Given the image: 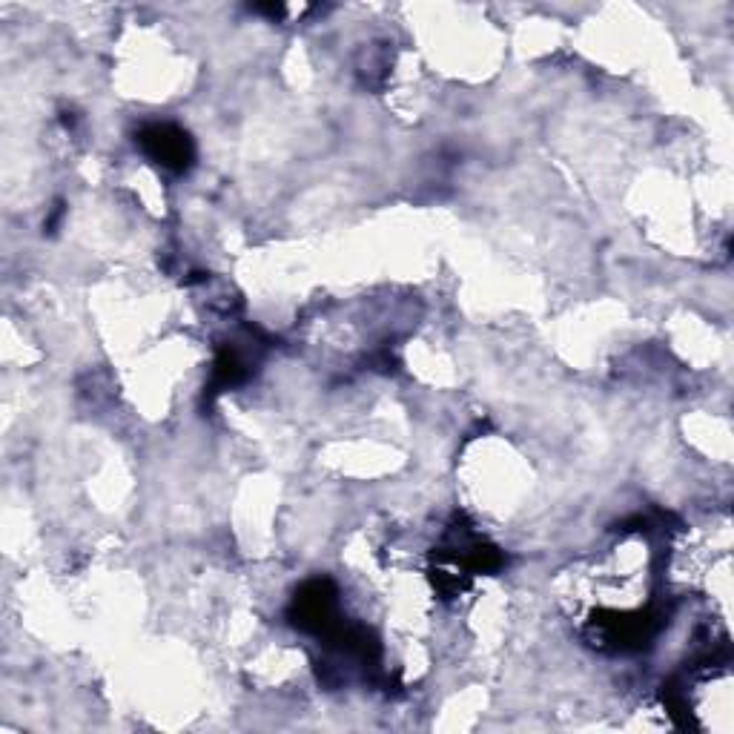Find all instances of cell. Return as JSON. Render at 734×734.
Returning a JSON list of instances; mask_svg holds the SVG:
<instances>
[{"instance_id":"6da1fadb","label":"cell","mask_w":734,"mask_h":734,"mask_svg":"<svg viewBox=\"0 0 734 734\" xmlns=\"http://www.w3.org/2000/svg\"><path fill=\"white\" fill-rule=\"evenodd\" d=\"M147 144L150 150L170 167H184L190 158V147H187V135L170 130V127H155L147 132Z\"/></svg>"}]
</instances>
